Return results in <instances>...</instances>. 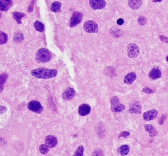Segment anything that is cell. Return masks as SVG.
Wrapping results in <instances>:
<instances>
[{
    "mask_svg": "<svg viewBox=\"0 0 168 156\" xmlns=\"http://www.w3.org/2000/svg\"><path fill=\"white\" fill-rule=\"evenodd\" d=\"M58 143V140L55 136L48 135L45 138V144L49 148H53Z\"/></svg>",
    "mask_w": 168,
    "mask_h": 156,
    "instance_id": "30bf717a",
    "label": "cell"
},
{
    "mask_svg": "<svg viewBox=\"0 0 168 156\" xmlns=\"http://www.w3.org/2000/svg\"><path fill=\"white\" fill-rule=\"evenodd\" d=\"M51 58L50 52L46 48H41L39 49L36 54V59L39 62H49Z\"/></svg>",
    "mask_w": 168,
    "mask_h": 156,
    "instance_id": "7a4b0ae2",
    "label": "cell"
},
{
    "mask_svg": "<svg viewBox=\"0 0 168 156\" xmlns=\"http://www.w3.org/2000/svg\"><path fill=\"white\" fill-rule=\"evenodd\" d=\"M25 16V14L23 13H19V12H16V11L13 13L14 18V19L16 20V21L18 23V24H21V19Z\"/></svg>",
    "mask_w": 168,
    "mask_h": 156,
    "instance_id": "44dd1931",
    "label": "cell"
},
{
    "mask_svg": "<svg viewBox=\"0 0 168 156\" xmlns=\"http://www.w3.org/2000/svg\"><path fill=\"white\" fill-rule=\"evenodd\" d=\"M34 29L39 32H43L44 30V26L41 22L36 21L34 23Z\"/></svg>",
    "mask_w": 168,
    "mask_h": 156,
    "instance_id": "603a6c76",
    "label": "cell"
},
{
    "mask_svg": "<svg viewBox=\"0 0 168 156\" xmlns=\"http://www.w3.org/2000/svg\"><path fill=\"white\" fill-rule=\"evenodd\" d=\"M130 147L128 145H122L119 147L117 151L121 156H125L129 152Z\"/></svg>",
    "mask_w": 168,
    "mask_h": 156,
    "instance_id": "ac0fdd59",
    "label": "cell"
},
{
    "mask_svg": "<svg viewBox=\"0 0 168 156\" xmlns=\"http://www.w3.org/2000/svg\"><path fill=\"white\" fill-rule=\"evenodd\" d=\"M139 47L134 43L130 44L127 47L128 56L130 58H136L139 56L140 53Z\"/></svg>",
    "mask_w": 168,
    "mask_h": 156,
    "instance_id": "5b68a950",
    "label": "cell"
},
{
    "mask_svg": "<svg viewBox=\"0 0 168 156\" xmlns=\"http://www.w3.org/2000/svg\"><path fill=\"white\" fill-rule=\"evenodd\" d=\"M166 61L168 62V55L167 56V57L166 58Z\"/></svg>",
    "mask_w": 168,
    "mask_h": 156,
    "instance_id": "d590c367",
    "label": "cell"
},
{
    "mask_svg": "<svg viewBox=\"0 0 168 156\" xmlns=\"http://www.w3.org/2000/svg\"><path fill=\"white\" fill-rule=\"evenodd\" d=\"M124 20L122 18H119L117 20V23L119 25H122L124 23Z\"/></svg>",
    "mask_w": 168,
    "mask_h": 156,
    "instance_id": "d6a6232c",
    "label": "cell"
},
{
    "mask_svg": "<svg viewBox=\"0 0 168 156\" xmlns=\"http://www.w3.org/2000/svg\"><path fill=\"white\" fill-rule=\"evenodd\" d=\"M165 116L163 115V117H162L160 119V121H159V123H160L161 125L163 124V123H164V120H165Z\"/></svg>",
    "mask_w": 168,
    "mask_h": 156,
    "instance_id": "836d02e7",
    "label": "cell"
},
{
    "mask_svg": "<svg viewBox=\"0 0 168 156\" xmlns=\"http://www.w3.org/2000/svg\"><path fill=\"white\" fill-rule=\"evenodd\" d=\"M24 39L23 35L20 32H17L14 36V40L15 42L20 43Z\"/></svg>",
    "mask_w": 168,
    "mask_h": 156,
    "instance_id": "7402d4cb",
    "label": "cell"
},
{
    "mask_svg": "<svg viewBox=\"0 0 168 156\" xmlns=\"http://www.w3.org/2000/svg\"><path fill=\"white\" fill-rule=\"evenodd\" d=\"M39 150L40 153L43 154H46L50 151L49 147L46 144H41L39 147Z\"/></svg>",
    "mask_w": 168,
    "mask_h": 156,
    "instance_id": "4316f807",
    "label": "cell"
},
{
    "mask_svg": "<svg viewBox=\"0 0 168 156\" xmlns=\"http://www.w3.org/2000/svg\"><path fill=\"white\" fill-rule=\"evenodd\" d=\"M146 21H147L146 18L143 16H141L138 18V22L139 25L144 26V25H146Z\"/></svg>",
    "mask_w": 168,
    "mask_h": 156,
    "instance_id": "83f0119b",
    "label": "cell"
},
{
    "mask_svg": "<svg viewBox=\"0 0 168 156\" xmlns=\"http://www.w3.org/2000/svg\"><path fill=\"white\" fill-rule=\"evenodd\" d=\"M8 36L6 33L1 31L0 32V40H1L0 44L1 45L5 44L8 41Z\"/></svg>",
    "mask_w": 168,
    "mask_h": 156,
    "instance_id": "484cf974",
    "label": "cell"
},
{
    "mask_svg": "<svg viewBox=\"0 0 168 156\" xmlns=\"http://www.w3.org/2000/svg\"><path fill=\"white\" fill-rule=\"evenodd\" d=\"M141 111V106L139 103H134L129 108V112L132 114H140Z\"/></svg>",
    "mask_w": 168,
    "mask_h": 156,
    "instance_id": "e0dca14e",
    "label": "cell"
},
{
    "mask_svg": "<svg viewBox=\"0 0 168 156\" xmlns=\"http://www.w3.org/2000/svg\"><path fill=\"white\" fill-rule=\"evenodd\" d=\"M89 2L91 8L94 10L103 9L106 5V2L104 0H91Z\"/></svg>",
    "mask_w": 168,
    "mask_h": 156,
    "instance_id": "9c48e42d",
    "label": "cell"
},
{
    "mask_svg": "<svg viewBox=\"0 0 168 156\" xmlns=\"http://www.w3.org/2000/svg\"><path fill=\"white\" fill-rule=\"evenodd\" d=\"M83 15L79 11L74 12L72 15V16L70 18V20L69 22V24L70 27H74L79 24L82 19Z\"/></svg>",
    "mask_w": 168,
    "mask_h": 156,
    "instance_id": "52a82bcc",
    "label": "cell"
},
{
    "mask_svg": "<svg viewBox=\"0 0 168 156\" xmlns=\"http://www.w3.org/2000/svg\"><path fill=\"white\" fill-rule=\"evenodd\" d=\"M61 8V4L59 1H54L52 3L50 6V10L53 13H59Z\"/></svg>",
    "mask_w": 168,
    "mask_h": 156,
    "instance_id": "ffe728a7",
    "label": "cell"
},
{
    "mask_svg": "<svg viewBox=\"0 0 168 156\" xmlns=\"http://www.w3.org/2000/svg\"><path fill=\"white\" fill-rule=\"evenodd\" d=\"M8 77V75L7 73H3L1 74V77H0V83H1V92L3 91V88H4V85L5 82H6V80L7 78Z\"/></svg>",
    "mask_w": 168,
    "mask_h": 156,
    "instance_id": "cb8c5ba5",
    "label": "cell"
},
{
    "mask_svg": "<svg viewBox=\"0 0 168 156\" xmlns=\"http://www.w3.org/2000/svg\"><path fill=\"white\" fill-rule=\"evenodd\" d=\"M84 148L82 145H80L77 147L73 156H83L84 153Z\"/></svg>",
    "mask_w": 168,
    "mask_h": 156,
    "instance_id": "d4e9b609",
    "label": "cell"
},
{
    "mask_svg": "<svg viewBox=\"0 0 168 156\" xmlns=\"http://www.w3.org/2000/svg\"><path fill=\"white\" fill-rule=\"evenodd\" d=\"M128 5L133 10H138L141 7L142 1L141 0H129L128 1Z\"/></svg>",
    "mask_w": 168,
    "mask_h": 156,
    "instance_id": "9a60e30c",
    "label": "cell"
},
{
    "mask_svg": "<svg viewBox=\"0 0 168 156\" xmlns=\"http://www.w3.org/2000/svg\"><path fill=\"white\" fill-rule=\"evenodd\" d=\"M160 39L163 42H164L166 43H168V37H166L163 35H161L160 36Z\"/></svg>",
    "mask_w": 168,
    "mask_h": 156,
    "instance_id": "1f68e13d",
    "label": "cell"
},
{
    "mask_svg": "<svg viewBox=\"0 0 168 156\" xmlns=\"http://www.w3.org/2000/svg\"><path fill=\"white\" fill-rule=\"evenodd\" d=\"M31 74L33 77L41 79H49L54 78L57 75V71L56 69L38 68L32 70Z\"/></svg>",
    "mask_w": 168,
    "mask_h": 156,
    "instance_id": "6da1fadb",
    "label": "cell"
},
{
    "mask_svg": "<svg viewBox=\"0 0 168 156\" xmlns=\"http://www.w3.org/2000/svg\"><path fill=\"white\" fill-rule=\"evenodd\" d=\"M152 1L154 2V3H160V2H161L162 1H161V0H159V1L156 0V1Z\"/></svg>",
    "mask_w": 168,
    "mask_h": 156,
    "instance_id": "e575fe53",
    "label": "cell"
},
{
    "mask_svg": "<svg viewBox=\"0 0 168 156\" xmlns=\"http://www.w3.org/2000/svg\"><path fill=\"white\" fill-rule=\"evenodd\" d=\"M13 4V1L10 0H1V11H7Z\"/></svg>",
    "mask_w": 168,
    "mask_h": 156,
    "instance_id": "4fadbf2b",
    "label": "cell"
},
{
    "mask_svg": "<svg viewBox=\"0 0 168 156\" xmlns=\"http://www.w3.org/2000/svg\"><path fill=\"white\" fill-rule=\"evenodd\" d=\"M84 30L88 33H97L98 31V26L96 22L92 20L86 21L83 26Z\"/></svg>",
    "mask_w": 168,
    "mask_h": 156,
    "instance_id": "277c9868",
    "label": "cell"
},
{
    "mask_svg": "<svg viewBox=\"0 0 168 156\" xmlns=\"http://www.w3.org/2000/svg\"><path fill=\"white\" fill-rule=\"evenodd\" d=\"M136 74L134 72H130L124 77V82L127 85H131L136 79Z\"/></svg>",
    "mask_w": 168,
    "mask_h": 156,
    "instance_id": "5bb4252c",
    "label": "cell"
},
{
    "mask_svg": "<svg viewBox=\"0 0 168 156\" xmlns=\"http://www.w3.org/2000/svg\"><path fill=\"white\" fill-rule=\"evenodd\" d=\"M76 91L73 88L69 87L66 88L62 92V98L66 101L72 100L76 96Z\"/></svg>",
    "mask_w": 168,
    "mask_h": 156,
    "instance_id": "ba28073f",
    "label": "cell"
},
{
    "mask_svg": "<svg viewBox=\"0 0 168 156\" xmlns=\"http://www.w3.org/2000/svg\"><path fill=\"white\" fill-rule=\"evenodd\" d=\"M28 108L31 111L38 114H40L44 110L43 106L40 103L35 100L30 102L28 105Z\"/></svg>",
    "mask_w": 168,
    "mask_h": 156,
    "instance_id": "8992f818",
    "label": "cell"
},
{
    "mask_svg": "<svg viewBox=\"0 0 168 156\" xmlns=\"http://www.w3.org/2000/svg\"><path fill=\"white\" fill-rule=\"evenodd\" d=\"M161 76V72L158 68H153L150 70L149 73V77L152 79H156L160 78Z\"/></svg>",
    "mask_w": 168,
    "mask_h": 156,
    "instance_id": "2e32d148",
    "label": "cell"
},
{
    "mask_svg": "<svg viewBox=\"0 0 168 156\" xmlns=\"http://www.w3.org/2000/svg\"><path fill=\"white\" fill-rule=\"evenodd\" d=\"M92 156H104L103 152L100 149L96 150L93 153Z\"/></svg>",
    "mask_w": 168,
    "mask_h": 156,
    "instance_id": "f1b7e54d",
    "label": "cell"
},
{
    "mask_svg": "<svg viewBox=\"0 0 168 156\" xmlns=\"http://www.w3.org/2000/svg\"><path fill=\"white\" fill-rule=\"evenodd\" d=\"M142 91L145 92V93H148V94H150V93H152L154 92L152 89H150L148 88H143L142 90Z\"/></svg>",
    "mask_w": 168,
    "mask_h": 156,
    "instance_id": "4dcf8cb0",
    "label": "cell"
},
{
    "mask_svg": "<svg viewBox=\"0 0 168 156\" xmlns=\"http://www.w3.org/2000/svg\"><path fill=\"white\" fill-rule=\"evenodd\" d=\"M91 112V107L88 104H83L79 107V114L81 116L88 115Z\"/></svg>",
    "mask_w": 168,
    "mask_h": 156,
    "instance_id": "7c38bea8",
    "label": "cell"
},
{
    "mask_svg": "<svg viewBox=\"0 0 168 156\" xmlns=\"http://www.w3.org/2000/svg\"><path fill=\"white\" fill-rule=\"evenodd\" d=\"M157 114L158 112L155 109L150 110L143 114V118L146 121L152 120L157 117Z\"/></svg>",
    "mask_w": 168,
    "mask_h": 156,
    "instance_id": "8fae6325",
    "label": "cell"
},
{
    "mask_svg": "<svg viewBox=\"0 0 168 156\" xmlns=\"http://www.w3.org/2000/svg\"><path fill=\"white\" fill-rule=\"evenodd\" d=\"M145 128L146 131L149 133L150 137H154L157 135V131H156L154 127L151 125H145Z\"/></svg>",
    "mask_w": 168,
    "mask_h": 156,
    "instance_id": "d6986e66",
    "label": "cell"
},
{
    "mask_svg": "<svg viewBox=\"0 0 168 156\" xmlns=\"http://www.w3.org/2000/svg\"><path fill=\"white\" fill-rule=\"evenodd\" d=\"M130 136V133L127 131H123L120 133L119 136V138H120V137H127L128 136Z\"/></svg>",
    "mask_w": 168,
    "mask_h": 156,
    "instance_id": "f546056e",
    "label": "cell"
},
{
    "mask_svg": "<svg viewBox=\"0 0 168 156\" xmlns=\"http://www.w3.org/2000/svg\"><path fill=\"white\" fill-rule=\"evenodd\" d=\"M111 110L114 112H119L122 111L125 109V106L121 104L119 99L116 96H113L110 100Z\"/></svg>",
    "mask_w": 168,
    "mask_h": 156,
    "instance_id": "3957f363",
    "label": "cell"
}]
</instances>
